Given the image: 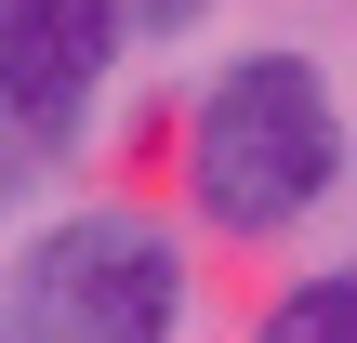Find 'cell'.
I'll return each instance as SVG.
<instances>
[{
	"label": "cell",
	"instance_id": "obj_1",
	"mask_svg": "<svg viewBox=\"0 0 357 343\" xmlns=\"http://www.w3.org/2000/svg\"><path fill=\"white\" fill-rule=\"evenodd\" d=\"M357 172V132H344V93H331V66L305 53V40H252V53H225L199 93H185V119H172V185H185V212L212 225V238H291V225H318L331 198H344Z\"/></svg>",
	"mask_w": 357,
	"mask_h": 343
},
{
	"label": "cell",
	"instance_id": "obj_2",
	"mask_svg": "<svg viewBox=\"0 0 357 343\" xmlns=\"http://www.w3.org/2000/svg\"><path fill=\"white\" fill-rule=\"evenodd\" d=\"M199 330V251L146 198H79L26 225L0 278V343H185Z\"/></svg>",
	"mask_w": 357,
	"mask_h": 343
},
{
	"label": "cell",
	"instance_id": "obj_3",
	"mask_svg": "<svg viewBox=\"0 0 357 343\" xmlns=\"http://www.w3.org/2000/svg\"><path fill=\"white\" fill-rule=\"evenodd\" d=\"M119 0H0V132L13 159H66L119 66Z\"/></svg>",
	"mask_w": 357,
	"mask_h": 343
},
{
	"label": "cell",
	"instance_id": "obj_4",
	"mask_svg": "<svg viewBox=\"0 0 357 343\" xmlns=\"http://www.w3.org/2000/svg\"><path fill=\"white\" fill-rule=\"evenodd\" d=\"M252 343H357V251L344 264H305V278L252 317Z\"/></svg>",
	"mask_w": 357,
	"mask_h": 343
},
{
	"label": "cell",
	"instance_id": "obj_5",
	"mask_svg": "<svg viewBox=\"0 0 357 343\" xmlns=\"http://www.w3.org/2000/svg\"><path fill=\"white\" fill-rule=\"evenodd\" d=\"M212 13H225V0H119V40H132V53H159V40H199Z\"/></svg>",
	"mask_w": 357,
	"mask_h": 343
}]
</instances>
